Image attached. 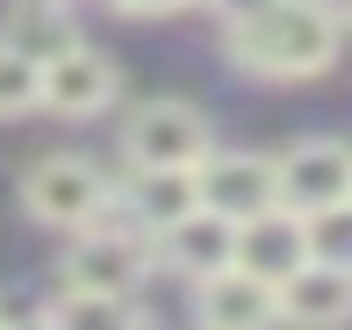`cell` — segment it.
Wrapping results in <instances>:
<instances>
[{
  "mask_svg": "<svg viewBox=\"0 0 352 330\" xmlns=\"http://www.w3.org/2000/svg\"><path fill=\"white\" fill-rule=\"evenodd\" d=\"M223 51L252 80H316L338 65L345 22L331 0H252L223 22Z\"/></svg>",
  "mask_w": 352,
  "mask_h": 330,
  "instance_id": "1",
  "label": "cell"
},
{
  "mask_svg": "<svg viewBox=\"0 0 352 330\" xmlns=\"http://www.w3.org/2000/svg\"><path fill=\"white\" fill-rule=\"evenodd\" d=\"M108 201H116L108 172L94 158H79V151H51V158H36L22 172V209L43 230H87L108 215Z\"/></svg>",
  "mask_w": 352,
  "mask_h": 330,
  "instance_id": "2",
  "label": "cell"
},
{
  "mask_svg": "<svg viewBox=\"0 0 352 330\" xmlns=\"http://www.w3.org/2000/svg\"><path fill=\"white\" fill-rule=\"evenodd\" d=\"M274 201L295 215H316L331 201H352V144L338 137H302L274 158Z\"/></svg>",
  "mask_w": 352,
  "mask_h": 330,
  "instance_id": "3",
  "label": "cell"
},
{
  "mask_svg": "<svg viewBox=\"0 0 352 330\" xmlns=\"http://www.w3.org/2000/svg\"><path fill=\"white\" fill-rule=\"evenodd\" d=\"M209 151V115L187 101H144L122 122V158L130 165H195Z\"/></svg>",
  "mask_w": 352,
  "mask_h": 330,
  "instance_id": "4",
  "label": "cell"
},
{
  "mask_svg": "<svg viewBox=\"0 0 352 330\" xmlns=\"http://www.w3.org/2000/svg\"><path fill=\"white\" fill-rule=\"evenodd\" d=\"M151 273V244L137 230H108L87 223L79 244L65 251V287H94V294H137V280Z\"/></svg>",
  "mask_w": 352,
  "mask_h": 330,
  "instance_id": "5",
  "label": "cell"
},
{
  "mask_svg": "<svg viewBox=\"0 0 352 330\" xmlns=\"http://www.w3.org/2000/svg\"><path fill=\"white\" fill-rule=\"evenodd\" d=\"M195 194H201V209L245 223V215L274 209V158H259V151H216L209 144L195 158Z\"/></svg>",
  "mask_w": 352,
  "mask_h": 330,
  "instance_id": "6",
  "label": "cell"
},
{
  "mask_svg": "<svg viewBox=\"0 0 352 330\" xmlns=\"http://www.w3.org/2000/svg\"><path fill=\"white\" fill-rule=\"evenodd\" d=\"M151 251H158V266H173L180 280H209V273L230 266L237 223L216 215V209H187V215H173L166 230H151Z\"/></svg>",
  "mask_w": 352,
  "mask_h": 330,
  "instance_id": "7",
  "label": "cell"
},
{
  "mask_svg": "<svg viewBox=\"0 0 352 330\" xmlns=\"http://www.w3.org/2000/svg\"><path fill=\"white\" fill-rule=\"evenodd\" d=\"M230 266H245V273H259V280H280L295 273V266H309V230H302V215L295 209H259V215H245L237 223V251H230Z\"/></svg>",
  "mask_w": 352,
  "mask_h": 330,
  "instance_id": "8",
  "label": "cell"
},
{
  "mask_svg": "<svg viewBox=\"0 0 352 330\" xmlns=\"http://www.w3.org/2000/svg\"><path fill=\"white\" fill-rule=\"evenodd\" d=\"M116 101V65H108L101 51H87V43H65L58 58H43V108L51 115H101V108Z\"/></svg>",
  "mask_w": 352,
  "mask_h": 330,
  "instance_id": "9",
  "label": "cell"
},
{
  "mask_svg": "<svg viewBox=\"0 0 352 330\" xmlns=\"http://www.w3.org/2000/svg\"><path fill=\"white\" fill-rule=\"evenodd\" d=\"M195 316L209 330H259V323H280V302H274V280L223 266V273L195 280Z\"/></svg>",
  "mask_w": 352,
  "mask_h": 330,
  "instance_id": "10",
  "label": "cell"
},
{
  "mask_svg": "<svg viewBox=\"0 0 352 330\" xmlns=\"http://www.w3.org/2000/svg\"><path fill=\"white\" fill-rule=\"evenodd\" d=\"M122 209H130V223L144 230V237H151V230H166L173 215L201 209V194H195V165H130Z\"/></svg>",
  "mask_w": 352,
  "mask_h": 330,
  "instance_id": "11",
  "label": "cell"
},
{
  "mask_svg": "<svg viewBox=\"0 0 352 330\" xmlns=\"http://www.w3.org/2000/svg\"><path fill=\"white\" fill-rule=\"evenodd\" d=\"M274 302H280V323H345L352 316V273L309 259L274 287Z\"/></svg>",
  "mask_w": 352,
  "mask_h": 330,
  "instance_id": "12",
  "label": "cell"
},
{
  "mask_svg": "<svg viewBox=\"0 0 352 330\" xmlns=\"http://www.w3.org/2000/svg\"><path fill=\"white\" fill-rule=\"evenodd\" d=\"M0 43L43 65V58H58L65 43H79L72 8H65V0H8V14H0Z\"/></svg>",
  "mask_w": 352,
  "mask_h": 330,
  "instance_id": "13",
  "label": "cell"
},
{
  "mask_svg": "<svg viewBox=\"0 0 352 330\" xmlns=\"http://www.w3.org/2000/svg\"><path fill=\"white\" fill-rule=\"evenodd\" d=\"M302 230H309V259H316V266L352 273V201H331V209L302 215Z\"/></svg>",
  "mask_w": 352,
  "mask_h": 330,
  "instance_id": "14",
  "label": "cell"
},
{
  "mask_svg": "<svg viewBox=\"0 0 352 330\" xmlns=\"http://www.w3.org/2000/svg\"><path fill=\"white\" fill-rule=\"evenodd\" d=\"M29 108H43V65L0 43V122L29 115Z\"/></svg>",
  "mask_w": 352,
  "mask_h": 330,
  "instance_id": "15",
  "label": "cell"
},
{
  "mask_svg": "<svg viewBox=\"0 0 352 330\" xmlns=\"http://www.w3.org/2000/svg\"><path fill=\"white\" fill-rule=\"evenodd\" d=\"M108 8H122V14H180L195 0H108Z\"/></svg>",
  "mask_w": 352,
  "mask_h": 330,
  "instance_id": "16",
  "label": "cell"
},
{
  "mask_svg": "<svg viewBox=\"0 0 352 330\" xmlns=\"http://www.w3.org/2000/svg\"><path fill=\"white\" fill-rule=\"evenodd\" d=\"M0 316H8V302H0Z\"/></svg>",
  "mask_w": 352,
  "mask_h": 330,
  "instance_id": "17",
  "label": "cell"
}]
</instances>
